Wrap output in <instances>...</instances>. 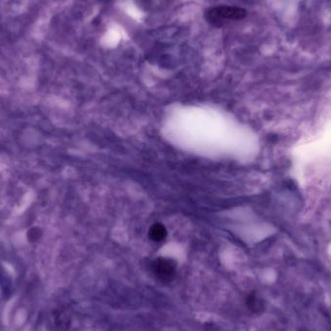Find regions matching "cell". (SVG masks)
<instances>
[{"instance_id": "3", "label": "cell", "mask_w": 331, "mask_h": 331, "mask_svg": "<svg viewBox=\"0 0 331 331\" xmlns=\"http://www.w3.org/2000/svg\"><path fill=\"white\" fill-rule=\"evenodd\" d=\"M247 308L251 312L260 314L265 310V303L256 293H250L246 297Z\"/></svg>"}, {"instance_id": "4", "label": "cell", "mask_w": 331, "mask_h": 331, "mask_svg": "<svg viewBox=\"0 0 331 331\" xmlns=\"http://www.w3.org/2000/svg\"><path fill=\"white\" fill-rule=\"evenodd\" d=\"M168 235L167 228L162 225L161 223H156L154 225H152L151 227L149 228V233L148 236L150 237L152 241L154 242H162L166 239Z\"/></svg>"}, {"instance_id": "2", "label": "cell", "mask_w": 331, "mask_h": 331, "mask_svg": "<svg viewBox=\"0 0 331 331\" xmlns=\"http://www.w3.org/2000/svg\"><path fill=\"white\" fill-rule=\"evenodd\" d=\"M151 271L160 282L169 283L176 274V263L169 258H157L152 262Z\"/></svg>"}, {"instance_id": "1", "label": "cell", "mask_w": 331, "mask_h": 331, "mask_svg": "<svg viewBox=\"0 0 331 331\" xmlns=\"http://www.w3.org/2000/svg\"><path fill=\"white\" fill-rule=\"evenodd\" d=\"M246 17V10L231 5L214 6L207 10L205 13V19L209 24L215 28H222L227 21H238Z\"/></svg>"}]
</instances>
